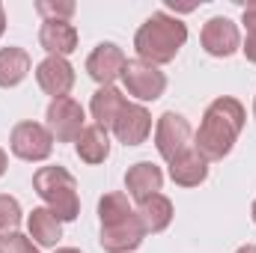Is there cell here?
Masks as SVG:
<instances>
[{
	"instance_id": "obj_14",
	"label": "cell",
	"mask_w": 256,
	"mask_h": 253,
	"mask_svg": "<svg viewBox=\"0 0 256 253\" xmlns=\"http://www.w3.org/2000/svg\"><path fill=\"white\" fill-rule=\"evenodd\" d=\"M161 185H164V173H161V167H155L152 161H140V164H134L126 173V188L137 202L155 196V194L161 190Z\"/></svg>"
},
{
	"instance_id": "obj_32",
	"label": "cell",
	"mask_w": 256,
	"mask_h": 253,
	"mask_svg": "<svg viewBox=\"0 0 256 253\" xmlns=\"http://www.w3.org/2000/svg\"><path fill=\"white\" fill-rule=\"evenodd\" d=\"M254 224H256V202H254Z\"/></svg>"
},
{
	"instance_id": "obj_25",
	"label": "cell",
	"mask_w": 256,
	"mask_h": 253,
	"mask_svg": "<svg viewBox=\"0 0 256 253\" xmlns=\"http://www.w3.org/2000/svg\"><path fill=\"white\" fill-rule=\"evenodd\" d=\"M242 24L248 27V33H256V0L244 6V15H242Z\"/></svg>"
},
{
	"instance_id": "obj_26",
	"label": "cell",
	"mask_w": 256,
	"mask_h": 253,
	"mask_svg": "<svg viewBox=\"0 0 256 253\" xmlns=\"http://www.w3.org/2000/svg\"><path fill=\"white\" fill-rule=\"evenodd\" d=\"M244 57L250 60V63H256V33H248V42H244Z\"/></svg>"
},
{
	"instance_id": "obj_3",
	"label": "cell",
	"mask_w": 256,
	"mask_h": 253,
	"mask_svg": "<svg viewBox=\"0 0 256 253\" xmlns=\"http://www.w3.org/2000/svg\"><path fill=\"white\" fill-rule=\"evenodd\" d=\"M33 190L45 200V206L57 214L60 224H68L80 214L78 182L66 167H42L33 176Z\"/></svg>"
},
{
	"instance_id": "obj_10",
	"label": "cell",
	"mask_w": 256,
	"mask_h": 253,
	"mask_svg": "<svg viewBox=\"0 0 256 253\" xmlns=\"http://www.w3.org/2000/svg\"><path fill=\"white\" fill-rule=\"evenodd\" d=\"M200 39H202L206 54H212V57H232L242 48L238 27L230 18H212V21H206Z\"/></svg>"
},
{
	"instance_id": "obj_33",
	"label": "cell",
	"mask_w": 256,
	"mask_h": 253,
	"mask_svg": "<svg viewBox=\"0 0 256 253\" xmlns=\"http://www.w3.org/2000/svg\"><path fill=\"white\" fill-rule=\"evenodd\" d=\"M254 116H256V98H254Z\"/></svg>"
},
{
	"instance_id": "obj_30",
	"label": "cell",
	"mask_w": 256,
	"mask_h": 253,
	"mask_svg": "<svg viewBox=\"0 0 256 253\" xmlns=\"http://www.w3.org/2000/svg\"><path fill=\"white\" fill-rule=\"evenodd\" d=\"M54 253H80V250H74V248H60V250H54Z\"/></svg>"
},
{
	"instance_id": "obj_29",
	"label": "cell",
	"mask_w": 256,
	"mask_h": 253,
	"mask_svg": "<svg viewBox=\"0 0 256 253\" xmlns=\"http://www.w3.org/2000/svg\"><path fill=\"white\" fill-rule=\"evenodd\" d=\"M236 253H256V244H244V248H238Z\"/></svg>"
},
{
	"instance_id": "obj_19",
	"label": "cell",
	"mask_w": 256,
	"mask_h": 253,
	"mask_svg": "<svg viewBox=\"0 0 256 253\" xmlns=\"http://www.w3.org/2000/svg\"><path fill=\"white\" fill-rule=\"evenodd\" d=\"M137 218L143 220L146 232H152V236H155V232H164V230L170 226V220H173V202H170L164 194H155V196H149V200L140 202Z\"/></svg>"
},
{
	"instance_id": "obj_9",
	"label": "cell",
	"mask_w": 256,
	"mask_h": 253,
	"mask_svg": "<svg viewBox=\"0 0 256 253\" xmlns=\"http://www.w3.org/2000/svg\"><path fill=\"white\" fill-rule=\"evenodd\" d=\"M126 63L128 60H126V54H122L120 45H114V42H102V45H96V51L86 57V72H90V78H92L96 84H102V86H114V80L122 78Z\"/></svg>"
},
{
	"instance_id": "obj_28",
	"label": "cell",
	"mask_w": 256,
	"mask_h": 253,
	"mask_svg": "<svg viewBox=\"0 0 256 253\" xmlns=\"http://www.w3.org/2000/svg\"><path fill=\"white\" fill-rule=\"evenodd\" d=\"M6 33V9H3V3H0V36Z\"/></svg>"
},
{
	"instance_id": "obj_18",
	"label": "cell",
	"mask_w": 256,
	"mask_h": 253,
	"mask_svg": "<svg viewBox=\"0 0 256 253\" xmlns=\"http://www.w3.org/2000/svg\"><path fill=\"white\" fill-rule=\"evenodd\" d=\"M27 230H30V238L42 248H57V242L63 238V224L51 208H33L27 218Z\"/></svg>"
},
{
	"instance_id": "obj_6",
	"label": "cell",
	"mask_w": 256,
	"mask_h": 253,
	"mask_svg": "<svg viewBox=\"0 0 256 253\" xmlns=\"http://www.w3.org/2000/svg\"><path fill=\"white\" fill-rule=\"evenodd\" d=\"M45 120H48V131H51V137L57 140V143H74L78 137H80V131H84V122H86V116H84V108L74 102V98H54L51 104H48V114H45Z\"/></svg>"
},
{
	"instance_id": "obj_15",
	"label": "cell",
	"mask_w": 256,
	"mask_h": 253,
	"mask_svg": "<svg viewBox=\"0 0 256 253\" xmlns=\"http://www.w3.org/2000/svg\"><path fill=\"white\" fill-rule=\"evenodd\" d=\"M170 179L176 185H182V188H196V185H202L208 179V161L191 146L176 161H170Z\"/></svg>"
},
{
	"instance_id": "obj_4",
	"label": "cell",
	"mask_w": 256,
	"mask_h": 253,
	"mask_svg": "<svg viewBox=\"0 0 256 253\" xmlns=\"http://www.w3.org/2000/svg\"><path fill=\"white\" fill-rule=\"evenodd\" d=\"M155 146L161 152L164 161H176L182 152H188L194 146V131H191V122L176 114V110H167L158 126H155Z\"/></svg>"
},
{
	"instance_id": "obj_21",
	"label": "cell",
	"mask_w": 256,
	"mask_h": 253,
	"mask_svg": "<svg viewBox=\"0 0 256 253\" xmlns=\"http://www.w3.org/2000/svg\"><path fill=\"white\" fill-rule=\"evenodd\" d=\"M128 214H134V208H131V202H128L126 194L114 190V194H104V196L98 200V218H102V226L116 224V220H122V218H128Z\"/></svg>"
},
{
	"instance_id": "obj_13",
	"label": "cell",
	"mask_w": 256,
	"mask_h": 253,
	"mask_svg": "<svg viewBox=\"0 0 256 253\" xmlns=\"http://www.w3.org/2000/svg\"><path fill=\"white\" fill-rule=\"evenodd\" d=\"M39 45L48 57H68L78 51V30L68 21H45L39 30Z\"/></svg>"
},
{
	"instance_id": "obj_17",
	"label": "cell",
	"mask_w": 256,
	"mask_h": 253,
	"mask_svg": "<svg viewBox=\"0 0 256 253\" xmlns=\"http://www.w3.org/2000/svg\"><path fill=\"white\" fill-rule=\"evenodd\" d=\"M74 152H78V158L84 164H102V161H108V155H110V137H108V131L98 126H86L80 131V137L74 140Z\"/></svg>"
},
{
	"instance_id": "obj_2",
	"label": "cell",
	"mask_w": 256,
	"mask_h": 253,
	"mask_svg": "<svg viewBox=\"0 0 256 253\" xmlns=\"http://www.w3.org/2000/svg\"><path fill=\"white\" fill-rule=\"evenodd\" d=\"M188 42V27L167 15V12H155L146 18V24L137 30L134 36V48H137V60L143 63H152V66H164V63H173L176 54L185 48Z\"/></svg>"
},
{
	"instance_id": "obj_27",
	"label": "cell",
	"mask_w": 256,
	"mask_h": 253,
	"mask_svg": "<svg viewBox=\"0 0 256 253\" xmlns=\"http://www.w3.org/2000/svg\"><path fill=\"white\" fill-rule=\"evenodd\" d=\"M6 167H9V155H6V152L0 149V176L6 173Z\"/></svg>"
},
{
	"instance_id": "obj_11",
	"label": "cell",
	"mask_w": 256,
	"mask_h": 253,
	"mask_svg": "<svg viewBox=\"0 0 256 253\" xmlns=\"http://www.w3.org/2000/svg\"><path fill=\"white\" fill-rule=\"evenodd\" d=\"M36 80L48 96L66 98L72 92V86H74V68L66 57H45L36 66Z\"/></svg>"
},
{
	"instance_id": "obj_16",
	"label": "cell",
	"mask_w": 256,
	"mask_h": 253,
	"mask_svg": "<svg viewBox=\"0 0 256 253\" xmlns=\"http://www.w3.org/2000/svg\"><path fill=\"white\" fill-rule=\"evenodd\" d=\"M126 104H128L126 96H122L116 86H98V90H96V96H92V104H90L96 126L104 128V131H108V128H114Z\"/></svg>"
},
{
	"instance_id": "obj_23",
	"label": "cell",
	"mask_w": 256,
	"mask_h": 253,
	"mask_svg": "<svg viewBox=\"0 0 256 253\" xmlns=\"http://www.w3.org/2000/svg\"><path fill=\"white\" fill-rule=\"evenodd\" d=\"M74 3L72 0H39L36 3V12L45 18V21H68L74 15Z\"/></svg>"
},
{
	"instance_id": "obj_5",
	"label": "cell",
	"mask_w": 256,
	"mask_h": 253,
	"mask_svg": "<svg viewBox=\"0 0 256 253\" xmlns=\"http://www.w3.org/2000/svg\"><path fill=\"white\" fill-rule=\"evenodd\" d=\"M122 84H126L128 96L140 98V102H155L164 96L167 90V74L152 63L143 60H128L126 72H122Z\"/></svg>"
},
{
	"instance_id": "obj_7",
	"label": "cell",
	"mask_w": 256,
	"mask_h": 253,
	"mask_svg": "<svg viewBox=\"0 0 256 253\" xmlns=\"http://www.w3.org/2000/svg\"><path fill=\"white\" fill-rule=\"evenodd\" d=\"M9 146H12V155L21 161H45L54 152V137L39 122H18L12 128Z\"/></svg>"
},
{
	"instance_id": "obj_8",
	"label": "cell",
	"mask_w": 256,
	"mask_h": 253,
	"mask_svg": "<svg viewBox=\"0 0 256 253\" xmlns=\"http://www.w3.org/2000/svg\"><path fill=\"white\" fill-rule=\"evenodd\" d=\"M143 238H146V226L137 218V212L116 224L102 226V248L108 253H131L143 244Z\"/></svg>"
},
{
	"instance_id": "obj_31",
	"label": "cell",
	"mask_w": 256,
	"mask_h": 253,
	"mask_svg": "<svg viewBox=\"0 0 256 253\" xmlns=\"http://www.w3.org/2000/svg\"><path fill=\"white\" fill-rule=\"evenodd\" d=\"M0 253H6V248H3V238H0Z\"/></svg>"
},
{
	"instance_id": "obj_24",
	"label": "cell",
	"mask_w": 256,
	"mask_h": 253,
	"mask_svg": "<svg viewBox=\"0 0 256 253\" xmlns=\"http://www.w3.org/2000/svg\"><path fill=\"white\" fill-rule=\"evenodd\" d=\"M3 248H6V253H39L36 248H33V242H30L27 236H21V232L3 238Z\"/></svg>"
},
{
	"instance_id": "obj_20",
	"label": "cell",
	"mask_w": 256,
	"mask_h": 253,
	"mask_svg": "<svg viewBox=\"0 0 256 253\" xmlns=\"http://www.w3.org/2000/svg\"><path fill=\"white\" fill-rule=\"evenodd\" d=\"M30 54L24 48H3L0 51V86H18L30 74Z\"/></svg>"
},
{
	"instance_id": "obj_22",
	"label": "cell",
	"mask_w": 256,
	"mask_h": 253,
	"mask_svg": "<svg viewBox=\"0 0 256 253\" xmlns=\"http://www.w3.org/2000/svg\"><path fill=\"white\" fill-rule=\"evenodd\" d=\"M21 226V206L15 196L9 194H0V238H9L15 236Z\"/></svg>"
},
{
	"instance_id": "obj_12",
	"label": "cell",
	"mask_w": 256,
	"mask_h": 253,
	"mask_svg": "<svg viewBox=\"0 0 256 253\" xmlns=\"http://www.w3.org/2000/svg\"><path fill=\"white\" fill-rule=\"evenodd\" d=\"M114 131H116L120 143L140 146V143H146V137L152 131V116H149V110L143 104H126L120 120H116V126H114Z\"/></svg>"
},
{
	"instance_id": "obj_1",
	"label": "cell",
	"mask_w": 256,
	"mask_h": 253,
	"mask_svg": "<svg viewBox=\"0 0 256 253\" xmlns=\"http://www.w3.org/2000/svg\"><path fill=\"white\" fill-rule=\"evenodd\" d=\"M244 122H248V114H244V104L238 98H232V96L214 98L206 108L202 126H200L196 137H194V149L208 164L212 161H224L232 152V146H236Z\"/></svg>"
}]
</instances>
